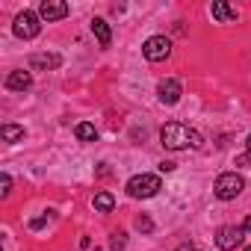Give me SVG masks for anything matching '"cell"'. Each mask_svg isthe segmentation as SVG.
<instances>
[{
	"label": "cell",
	"instance_id": "obj_18",
	"mask_svg": "<svg viewBox=\"0 0 251 251\" xmlns=\"http://www.w3.org/2000/svg\"><path fill=\"white\" fill-rule=\"evenodd\" d=\"M9 192H12V177L3 172V175H0V195H3V198H9Z\"/></svg>",
	"mask_w": 251,
	"mask_h": 251
},
{
	"label": "cell",
	"instance_id": "obj_19",
	"mask_svg": "<svg viewBox=\"0 0 251 251\" xmlns=\"http://www.w3.org/2000/svg\"><path fill=\"white\" fill-rule=\"evenodd\" d=\"M245 148H248V151H245L242 157H236V166H248V163H251V136H248V142H245Z\"/></svg>",
	"mask_w": 251,
	"mask_h": 251
},
{
	"label": "cell",
	"instance_id": "obj_1",
	"mask_svg": "<svg viewBox=\"0 0 251 251\" xmlns=\"http://www.w3.org/2000/svg\"><path fill=\"white\" fill-rule=\"evenodd\" d=\"M160 145L166 151H189V148H201L204 136L195 127L183 124V121H169L166 127L160 130Z\"/></svg>",
	"mask_w": 251,
	"mask_h": 251
},
{
	"label": "cell",
	"instance_id": "obj_17",
	"mask_svg": "<svg viewBox=\"0 0 251 251\" xmlns=\"http://www.w3.org/2000/svg\"><path fill=\"white\" fill-rule=\"evenodd\" d=\"M136 230H142V233H151L154 230V222H151V216H136Z\"/></svg>",
	"mask_w": 251,
	"mask_h": 251
},
{
	"label": "cell",
	"instance_id": "obj_5",
	"mask_svg": "<svg viewBox=\"0 0 251 251\" xmlns=\"http://www.w3.org/2000/svg\"><path fill=\"white\" fill-rule=\"evenodd\" d=\"M142 53H145L148 62H163V59L172 56V42H169L166 36H151V39L142 45Z\"/></svg>",
	"mask_w": 251,
	"mask_h": 251
},
{
	"label": "cell",
	"instance_id": "obj_12",
	"mask_svg": "<svg viewBox=\"0 0 251 251\" xmlns=\"http://www.w3.org/2000/svg\"><path fill=\"white\" fill-rule=\"evenodd\" d=\"M89 27H92V33H95V39H98L100 48H109V45H112V30H109V24H106L103 18H92Z\"/></svg>",
	"mask_w": 251,
	"mask_h": 251
},
{
	"label": "cell",
	"instance_id": "obj_23",
	"mask_svg": "<svg viewBox=\"0 0 251 251\" xmlns=\"http://www.w3.org/2000/svg\"><path fill=\"white\" fill-rule=\"evenodd\" d=\"M177 251H201V248H195V245H180Z\"/></svg>",
	"mask_w": 251,
	"mask_h": 251
},
{
	"label": "cell",
	"instance_id": "obj_21",
	"mask_svg": "<svg viewBox=\"0 0 251 251\" xmlns=\"http://www.w3.org/2000/svg\"><path fill=\"white\" fill-rule=\"evenodd\" d=\"M45 222H48V216H39V219H33V222H30V227H33V230H39V227H45Z\"/></svg>",
	"mask_w": 251,
	"mask_h": 251
},
{
	"label": "cell",
	"instance_id": "obj_11",
	"mask_svg": "<svg viewBox=\"0 0 251 251\" xmlns=\"http://www.w3.org/2000/svg\"><path fill=\"white\" fill-rule=\"evenodd\" d=\"M33 86V74L30 71H9L6 77V89L9 92H27Z\"/></svg>",
	"mask_w": 251,
	"mask_h": 251
},
{
	"label": "cell",
	"instance_id": "obj_15",
	"mask_svg": "<svg viewBox=\"0 0 251 251\" xmlns=\"http://www.w3.org/2000/svg\"><path fill=\"white\" fill-rule=\"evenodd\" d=\"M92 204H95V210H98V213H112V207H115V198H112V192H98Z\"/></svg>",
	"mask_w": 251,
	"mask_h": 251
},
{
	"label": "cell",
	"instance_id": "obj_24",
	"mask_svg": "<svg viewBox=\"0 0 251 251\" xmlns=\"http://www.w3.org/2000/svg\"><path fill=\"white\" fill-rule=\"evenodd\" d=\"M245 251H251V245H245Z\"/></svg>",
	"mask_w": 251,
	"mask_h": 251
},
{
	"label": "cell",
	"instance_id": "obj_4",
	"mask_svg": "<svg viewBox=\"0 0 251 251\" xmlns=\"http://www.w3.org/2000/svg\"><path fill=\"white\" fill-rule=\"evenodd\" d=\"M12 33L18 36V39H36L39 33H42V15L39 12H33V9H24V12H18L15 15V24H12Z\"/></svg>",
	"mask_w": 251,
	"mask_h": 251
},
{
	"label": "cell",
	"instance_id": "obj_16",
	"mask_svg": "<svg viewBox=\"0 0 251 251\" xmlns=\"http://www.w3.org/2000/svg\"><path fill=\"white\" fill-rule=\"evenodd\" d=\"M124 245H127V233H124V230H115L112 239H109V251H124Z\"/></svg>",
	"mask_w": 251,
	"mask_h": 251
},
{
	"label": "cell",
	"instance_id": "obj_2",
	"mask_svg": "<svg viewBox=\"0 0 251 251\" xmlns=\"http://www.w3.org/2000/svg\"><path fill=\"white\" fill-rule=\"evenodd\" d=\"M242 189H245V177L236 175V172H225V175H219L216 183H213V192H216L219 201H233V198H239Z\"/></svg>",
	"mask_w": 251,
	"mask_h": 251
},
{
	"label": "cell",
	"instance_id": "obj_13",
	"mask_svg": "<svg viewBox=\"0 0 251 251\" xmlns=\"http://www.w3.org/2000/svg\"><path fill=\"white\" fill-rule=\"evenodd\" d=\"M0 136H3V142L15 145V142L24 139V127H18V124H3V127H0Z\"/></svg>",
	"mask_w": 251,
	"mask_h": 251
},
{
	"label": "cell",
	"instance_id": "obj_7",
	"mask_svg": "<svg viewBox=\"0 0 251 251\" xmlns=\"http://www.w3.org/2000/svg\"><path fill=\"white\" fill-rule=\"evenodd\" d=\"M68 12H71V9H68L65 0H42V6H39V15H42L45 21H62Z\"/></svg>",
	"mask_w": 251,
	"mask_h": 251
},
{
	"label": "cell",
	"instance_id": "obj_9",
	"mask_svg": "<svg viewBox=\"0 0 251 251\" xmlns=\"http://www.w3.org/2000/svg\"><path fill=\"white\" fill-rule=\"evenodd\" d=\"M62 65V56L59 53H33L30 56V68L33 71H53Z\"/></svg>",
	"mask_w": 251,
	"mask_h": 251
},
{
	"label": "cell",
	"instance_id": "obj_8",
	"mask_svg": "<svg viewBox=\"0 0 251 251\" xmlns=\"http://www.w3.org/2000/svg\"><path fill=\"white\" fill-rule=\"evenodd\" d=\"M157 95H160V100H163L166 106H175V103L183 98V86H180L175 77H169V80H163V83H160Z\"/></svg>",
	"mask_w": 251,
	"mask_h": 251
},
{
	"label": "cell",
	"instance_id": "obj_20",
	"mask_svg": "<svg viewBox=\"0 0 251 251\" xmlns=\"http://www.w3.org/2000/svg\"><path fill=\"white\" fill-rule=\"evenodd\" d=\"M177 169V163H172V160H163L160 163V172H175Z\"/></svg>",
	"mask_w": 251,
	"mask_h": 251
},
{
	"label": "cell",
	"instance_id": "obj_22",
	"mask_svg": "<svg viewBox=\"0 0 251 251\" xmlns=\"http://www.w3.org/2000/svg\"><path fill=\"white\" fill-rule=\"evenodd\" d=\"M242 227H245V233H251V216H245V225Z\"/></svg>",
	"mask_w": 251,
	"mask_h": 251
},
{
	"label": "cell",
	"instance_id": "obj_3",
	"mask_svg": "<svg viewBox=\"0 0 251 251\" xmlns=\"http://www.w3.org/2000/svg\"><path fill=\"white\" fill-rule=\"evenodd\" d=\"M124 189H127L130 198H154L163 189V180H160V175H136L127 180Z\"/></svg>",
	"mask_w": 251,
	"mask_h": 251
},
{
	"label": "cell",
	"instance_id": "obj_14",
	"mask_svg": "<svg viewBox=\"0 0 251 251\" xmlns=\"http://www.w3.org/2000/svg\"><path fill=\"white\" fill-rule=\"evenodd\" d=\"M74 136H77L80 142H95V139H98V130H95V124H89V121H80L77 127H74Z\"/></svg>",
	"mask_w": 251,
	"mask_h": 251
},
{
	"label": "cell",
	"instance_id": "obj_6",
	"mask_svg": "<svg viewBox=\"0 0 251 251\" xmlns=\"http://www.w3.org/2000/svg\"><path fill=\"white\" fill-rule=\"evenodd\" d=\"M242 236H245V227H233V225H222L216 230V245L222 251H233L236 245H242Z\"/></svg>",
	"mask_w": 251,
	"mask_h": 251
},
{
	"label": "cell",
	"instance_id": "obj_10",
	"mask_svg": "<svg viewBox=\"0 0 251 251\" xmlns=\"http://www.w3.org/2000/svg\"><path fill=\"white\" fill-rule=\"evenodd\" d=\"M210 15H213L219 24H233V21H236V9H233L230 3H225V0H213Z\"/></svg>",
	"mask_w": 251,
	"mask_h": 251
}]
</instances>
